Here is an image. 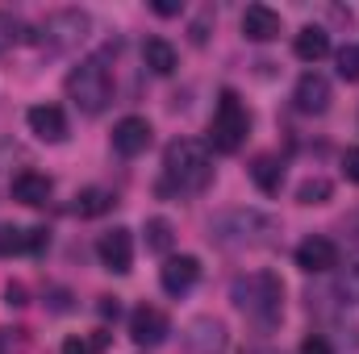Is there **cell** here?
I'll return each mask as SVG.
<instances>
[{
	"mask_svg": "<svg viewBox=\"0 0 359 354\" xmlns=\"http://www.w3.org/2000/svg\"><path fill=\"white\" fill-rule=\"evenodd\" d=\"M201 279V259L196 255H168L159 267V283L168 296H184L192 283Z\"/></svg>",
	"mask_w": 359,
	"mask_h": 354,
	"instance_id": "10",
	"label": "cell"
},
{
	"mask_svg": "<svg viewBox=\"0 0 359 354\" xmlns=\"http://www.w3.org/2000/svg\"><path fill=\"white\" fill-rule=\"evenodd\" d=\"M184 342H188L192 354H226L230 334H226V325H222L217 317H196V321H188Z\"/></svg>",
	"mask_w": 359,
	"mask_h": 354,
	"instance_id": "9",
	"label": "cell"
},
{
	"mask_svg": "<svg viewBox=\"0 0 359 354\" xmlns=\"http://www.w3.org/2000/svg\"><path fill=\"white\" fill-rule=\"evenodd\" d=\"M113 208V192L109 187H84V192H76V204H72V213L76 217H100V213H109Z\"/></svg>",
	"mask_w": 359,
	"mask_h": 354,
	"instance_id": "19",
	"label": "cell"
},
{
	"mask_svg": "<svg viewBox=\"0 0 359 354\" xmlns=\"http://www.w3.org/2000/svg\"><path fill=\"white\" fill-rule=\"evenodd\" d=\"M109 346V334H92V338H63V354H100Z\"/></svg>",
	"mask_w": 359,
	"mask_h": 354,
	"instance_id": "24",
	"label": "cell"
},
{
	"mask_svg": "<svg viewBox=\"0 0 359 354\" xmlns=\"http://www.w3.org/2000/svg\"><path fill=\"white\" fill-rule=\"evenodd\" d=\"M67 96L76 100V108L80 113H104L109 108V100H113V80H109V67L100 63V59H84V63H76L72 71H67Z\"/></svg>",
	"mask_w": 359,
	"mask_h": 354,
	"instance_id": "5",
	"label": "cell"
},
{
	"mask_svg": "<svg viewBox=\"0 0 359 354\" xmlns=\"http://www.w3.org/2000/svg\"><path fill=\"white\" fill-rule=\"evenodd\" d=\"M168 334H172V321H168L163 309L142 304V309L130 313V338H134L138 346H159V342H168Z\"/></svg>",
	"mask_w": 359,
	"mask_h": 354,
	"instance_id": "8",
	"label": "cell"
},
{
	"mask_svg": "<svg viewBox=\"0 0 359 354\" xmlns=\"http://www.w3.org/2000/svg\"><path fill=\"white\" fill-rule=\"evenodd\" d=\"M151 8H155V13H159V17H176L180 8H184V4H180V0H155V4H151Z\"/></svg>",
	"mask_w": 359,
	"mask_h": 354,
	"instance_id": "32",
	"label": "cell"
},
{
	"mask_svg": "<svg viewBox=\"0 0 359 354\" xmlns=\"http://www.w3.org/2000/svg\"><path fill=\"white\" fill-rule=\"evenodd\" d=\"M88 29H92L88 13H80V8H59V13H50V17L42 21V46H50V50H72V46H80V42L88 38Z\"/></svg>",
	"mask_w": 359,
	"mask_h": 354,
	"instance_id": "6",
	"label": "cell"
},
{
	"mask_svg": "<svg viewBox=\"0 0 359 354\" xmlns=\"http://www.w3.org/2000/svg\"><path fill=\"white\" fill-rule=\"evenodd\" d=\"M142 234H147V250H151V255H172L176 229H172V221H168V217H151V221L142 225Z\"/></svg>",
	"mask_w": 359,
	"mask_h": 354,
	"instance_id": "20",
	"label": "cell"
},
{
	"mask_svg": "<svg viewBox=\"0 0 359 354\" xmlns=\"http://www.w3.org/2000/svg\"><path fill=\"white\" fill-rule=\"evenodd\" d=\"M213 179L209 146L196 138H176L163 150V192H201Z\"/></svg>",
	"mask_w": 359,
	"mask_h": 354,
	"instance_id": "1",
	"label": "cell"
},
{
	"mask_svg": "<svg viewBox=\"0 0 359 354\" xmlns=\"http://www.w3.org/2000/svg\"><path fill=\"white\" fill-rule=\"evenodd\" d=\"M147 146H151V121H147V117H121V121L113 125V150H117V155L138 159Z\"/></svg>",
	"mask_w": 359,
	"mask_h": 354,
	"instance_id": "12",
	"label": "cell"
},
{
	"mask_svg": "<svg viewBox=\"0 0 359 354\" xmlns=\"http://www.w3.org/2000/svg\"><path fill=\"white\" fill-rule=\"evenodd\" d=\"M292 55H297L301 63H318V59H326V55H330V34H326L322 25H305V29L292 38Z\"/></svg>",
	"mask_w": 359,
	"mask_h": 354,
	"instance_id": "17",
	"label": "cell"
},
{
	"mask_svg": "<svg viewBox=\"0 0 359 354\" xmlns=\"http://www.w3.org/2000/svg\"><path fill=\"white\" fill-rule=\"evenodd\" d=\"M50 192H55V183L46 176H38V171H21V176L13 179V200H21L29 208H42L50 200Z\"/></svg>",
	"mask_w": 359,
	"mask_h": 354,
	"instance_id": "16",
	"label": "cell"
},
{
	"mask_svg": "<svg viewBox=\"0 0 359 354\" xmlns=\"http://www.w3.org/2000/svg\"><path fill=\"white\" fill-rule=\"evenodd\" d=\"M271 234H276V221L264 217L259 208H230V213H217L209 221V238L226 250H255V246H268Z\"/></svg>",
	"mask_w": 359,
	"mask_h": 354,
	"instance_id": "2",
	"label": "cell"
},
{
	"mask_svg": "<svg viewBox=\"0 0 359 354\" xmlns=\"http://www.w3.org/2000/svg\"><path fill=\"white\" fill-rule=\"evenodd\" d=\"M243 34H247V42H271V38H280V13L268 8V4H247Z\"/></svg>",
	"mask_w": 359,
	"mask_h": 354,
	"instance_id": "15",
	"label": "cell"
},
{
	"mask_svg": "<svg viewBox=\"0 0 359 354\" xmlns=\"http://www.w3.org/2000/svg\"><path fill=\"white\" fill-rule=\"evenodd\" d=\"M292 100H297V108H301V113L322 117V113L330 108V80H326V76H318V71H305V76L297 80V88H292Z\"/></svg>",
	"mask_w": 359,
	"mask_h": 354,
	"instance_id": "13",
	"label": "cell"
},
{
	"mask_svg": "<svg viewBox=\"0 0 359 354\" xmlns=\"http://www.w3.org/2000/svg\"><path fill=\"white\" fill-rule=\"evenodd\" d=\"M4 304H8V309H21V304H25V288H21V283H8V288H4Z\"/></svg>",
	"mask_w": 359,
	"mask_h": 354,
	"instance_id": "31",
	"label": "cell"
},
{
	"mask_svg": "<svg viewBox=\"0 0 359 354\" xmlns=\"http://www.w3.org/2000/svg\"><path fill=\"white\" fill-rule=\"evenodd\" d=\"M343 176L351 179V183H359V146H351V150L343 155Z\"/></svg>",
	"mask_w": 359,
	"mask_h": 354,
	"instance_id": "29",
	"label": "cell"
},
{
	"mask_svg": "<svg viewBox=\"0 0 359 354\" xmlns=\"http://www.w3.org/2000/svg\"><path fill=\"white\" fill-rule=\"evenodd\" d=\"M100 313H104V317H117L121 309H117V300H113V296H100Z\"/></svg>",
	"mask_w": 359,
	"mask_h": 354,
	"instance_id": "33",
	"label": "cell"
},
{
	"mask_svg": "<svg viewBox=\"0 0 359 354\" xmlns=\"http://www.w3.org/2000/svg\"><path fill=\"white\" fill-rule=\"evenodd\" d=\"M301 354H334V351H330V342H326V338H318V334H313V338H305V342H301Z\"/></svg>",
	"mask_w": 359,
	"mask_h": 354,
	"instance_id": "30",
	"label": "cell"
},
{
	"mask_svg": "<svg viewBox=\"0 0 359 354\" xmlns=\"http://www.w3.org/2000/svg\"><path fill=\"white\" fill-rule=\"evenodd\" d=\"M297 267L309 271V275H322V271H334L339 267V246L330 238H305L297 246Z\"/></svg>",
	"mask_w": 359,
	"mask_h": 354,
	"instance_id": "14",
	"label": "cell"
},
{
	"mask_svg": "<svg viewBox=\"0 0 359 354\" xmlns=\"http://www.w3.org/2000/svg\"><path fill=\"white\" fill-rule=\"evenodd\" d=\"M46 246H50V234H46L42 225H34V229H25V250H29V255H42Z\"/></svg>",
	"mask_w": 359,
	"mask_h": 354,
	"instance_id": "28",
	"label": "cell"
},
{
	"mask_svg": "<svg viewBox=\"0 0 359 354\" xmlns=\"http://www.w3.org/2000/svg\"><path fill=\"white\" fill-rule=\"evenodd\" d=\"M142 63H147L155 76H172L180 67V55L168 38H147V42H142Z\"/></svg>",
	"mask_w": 359,
	"mask_h": 354,
	"instance_id": "18",
	"label": "cell"
},
{
	"mask_svg": "<svg viewBox=\"0 0 359 354\" xmlns=\"http://www.w3.org/2000/svg\"><path fill=\"white\" fill-rule=\"evenodd\" d=\"M230 300L259 325H276L284 313V283L271 271H255V275H238L230 288Z\"/></svg>",
	"mask_w": 359,
	"mask_h": 354,
	"instance_id": "3",
	"label": "cell"
},
{
	"mask_svg": "<svg viewBox=\"0 0 359 354\" xmlns=\"http://www.w3.org/2000/svg\"><path fill=\"white\" fill-rule=\"evenodd\" d=\"M330 192H334V183H330V179L313 176V179H305V183L297 187V200H301V204H326V200H330Z\"/></svg>",
	"mask_w": 359,
	"mask_h": 354,
	"instance_id": "22",
	"label": "cell"
},
{
	"mask_svg": "<svg viewBox=\"0 0 359 354\" xmlns=\"http://www.w3.org/2000/svg\"><path fill=\"white\" fill-rule=\"evenodd\" d=\"M29 34H25V25H21V17H13V13H4L0 8V55L8 50V46H17V42H25Z\"/></svg>",
	"mask_w": 359,
	"mask_h": 354,
	"instance_id": "23",
	"label": "cell"
},
{
	"mask_svg": "<svg viewBox=\"0 0 359 354\" xmlns=\"http://www.w3.org/2000/svg\"><path fill=\"white\" fill-rule=\"evenodd\" d=\"M251 179L259 183V192H280V179H284V167L271 159V155H259L255 163H251Z\"/></svg>",
	"mask_w": 359,
	"mask_h": 354,
	"instance_id": "21",
	"label": "cell"
},
{
	"mask_svg": "<svg viewBox=\"0 0 359 354\" xmlns=\"http://www.w3.org/2000/svg\"><path fill=\"white\" fill-rule=\"evenodd\" d=\"M339 76L347 84H359V46H343L339 50Z\"/></svg>",
	"mask_w": 359,
	"mask_h": 354,
	"instance_id": "26",
	"label": "cell"
},
{
	"mask_svg": "<svg viewBox=\"0 0 359 354\" xmlns=\"http://www.w3.org/2000/svg\"><path fill=\"white\" fill-rule=\"evenodd\" d=\"M247 134H251V113L238 100V92L226 88L217 96V108H213V121H209V146L217 155H238L247 146Z\"/></svg>",
	"mask_w": 359,
	"mask_h": 354,
	"instance_id": "4",
	"label": "cell"
},
{
	"mask_svg": "<svg viewBox=\"0 0 359 354\" xmlns=\"http://www.w3.org/2000/svg\"><path fill=\"white\" fill-rule=\"evenodd\" d=\"M339 292L347 296V300H359V250L347 259V267H343V279H339Z\"/></svg>",
	"mask_w": 359,
	"mask_h": 354,
	"instance_id": "25",
	"label": "cell"
},
{
	"mask_svg": "<svg viewBox=\"0 0 359 354\" xmlns=\"http://www.w3.org/2000/svg\"><path fill=\"white\" fill-rule=\"evenodd\" d=\"M25 121H29V134H34L38 142L59 146V142L67 138V117H63L59 104H34V108L25 113Z\"/></svg>",
	"mask_w": 359,
	"mask_h": 354,
	"instance_id": "11",
	"label": "cell"
},
{
	"mask_svg": "<svg viewBox=\"0 0 359 354\" xmlns=\"http://www.w3.org/2000/svg\"><path fill=\"white\" fill-rule=\"evenodd\" d=\"M96 255H100V267H104V271H113V275H126V271L134 267V234H130L126 225H117V229L100 234V242H96Z\"/></svg>",
	"mask_w": 359,
	"mask_h": 354,
	"instance_id": "7",
	"label": "cell"
},
{
	"mask_svg": "<svg viewBox=\"0 0 359 354\" xmlns=\"http://www.w3.org/2000/svg\"><path fill=\"white\" fill-rule=\"evenodd\" d=\"M268 354H280V351H268Z\"/></svg>",
	"mask_w": 359,
	"mask_h": 354,
	"instance_id": "34",
	"label": "cell"
},
{
	"mask_svg": "<svg viewBox=\"0 0 359 354\" xmlns=\"http://www.w3.org/2000/svg\"><path fill=\"white\" fill-rule=\"evenodd\" d=\"M17 250H25V229L0 225V255H17Z\"/></svg>",
	"mask_w": 359,
	"mask_h": 354,
	"instance_id": "27",
	"label": "cell"
}]
</instances>
